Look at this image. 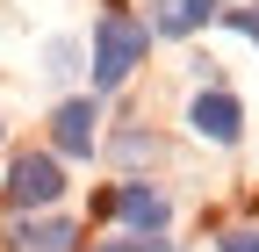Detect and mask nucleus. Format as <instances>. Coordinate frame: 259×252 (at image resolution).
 Masks as SVG:
<instances>
[{"label": "nucleus", "mask_w": 259, "mask_h": 252, "mask_svg": "<svg viewBox=\"0 0 259 252\" xmlns=\"http://www.w3.org/2000/svg\"><path fill=\"white\" fill-rule=\"evenodd\" d=\"M65 159H51V151H15L8 173H0V209H15V216H51L65 202Z\"/></svg>", "instance_id": "2"}, {"label": "nucleus", "mask_w": 259, "mask_h": 252, "mask_svg": "<svg viewBox=\"0 0 259 252\" xmlns=\"http://www.w3.org/2000/svg\"><path fill=\"white\" fill-rule=\"evenodd\" d=\"M101 216H115L122 238H166V231H173V195L137 173V180H122V187L101 195Z\"/></svg>", "instance_id": "3"}, {"label": "nucleus", "mask_w": 259, "mask_h": 252, "mask_svg": "<svg viewBox=\"0 0 259 252\" xmlns=\"http://www.w3.org/2000/svg\"><path fill=\"white\" fill-rule=\"evenodd\" d=\"M158 151H166V137H158V130H115V144H108V159L122 166V180H137V166H151Z\"/></svg>", "instance_id": "8"}, {"label": "nucleus", "mask_w": 259, "mask_h": 252, "mask_svg": "<svg viewBox=\"0 0 259 252\" xmlns=\"http://www.w3.org/2000/svg\"><path fill=\"white\" fill-rule=\"evenodd\" d=\"M44 72H58V79L79 72V44H72V36H51V44H44Z\"/></svg>", "instance_id": "9"}, {"label": "nucleus", "mask_w": 259, "mask_h": 252, "mask_svg": "<svg viewBox=\"0 0 259 252\" xmlns=\"http://www.w3.org/2000/svg\"><path fill=\"white\" fill-rule=\"evenodd\" d=\"M144 58H151V29L137 8H101V22H94V51H87V79L115 94L144 72Z\"/></svg>", "instance_id": "1"}, {"label": "nucleus", "mask_w": 259, "mask_h": 252, "mask_svg": "<svg viewBox=\"0 0 259 252\" xmlns=\"http://www.w3.org/2000/svg\"><path fill=\"white\" fill-rule=\"evenodd\" d=\"M101 108L87 101V94H65V101L51 108V159H65V166H79V159H94L101 151Z\"/></svg>", "instance_id": "5"}, {"label": "nucleus", "mask_w": 259, "mask_h": 252, "mask_svg": "<svg viewBox=\"0 0 259 252\" xmlns=\"http://www.w3.org/2000/svg\"><path fill=\"white\" fill-rule=\"evenodd\" d=\"M8 252H79V224L72 216H22V224H8Z\"/></svg>", "instance_id": "7"}, {"label": "nucleus", "mask_w": 259, "mask_h": 252, "mask_svg": "<svg viewBox=\"0 0 259 252\" xmlns=\"http://www.w3.org/2000/svg\"><path fill=\"white\" fill-rule=\"evenodd\" d=\"M216 15H223V0H151L144 29H151V44H194L202 29H216Z\"/></svg>", "instance_id": "6"}, {"label": "nucleus", "mask_w": 259, "mask_h": 252, "mask_svg": "<svg viewBox=\"0 0 259 252\" xmlns=\"http://www.w3.org/2000/svg\"><path fill=\"white\" fill-rule=\"evenodd\" d=\"M187 130L202 137V144H245V101H238V87H194V101H187Z\"/></svg>", "instance_id": "4"}, {"label": "nucleus", "mask_w": 259, "mask_h": 252, "mask_svg": "<svg viewBox=\"0 0 259 252\" xmlns=\"http://www.w3.org/2000/svg\"><path fill=\"white\" fill-rule=\"evenodd\" d=\"M94 252H130V238H108V245H94Z\"/></svg>", "instance_id": "12"}, {"label": "nucleus", "mask_w": 259, "mask_h": 252, "mask_svg": "<svg viewBox=\"0 0 259 252\" xmlns=\"http://www.w3.org/2000/svg\"><path fill=\"white\" fill-rule=\"evenodd\" d=\"M216 29H231V36L259 44V8H223V15H216Z\"/></svg>", "instance_id": "10"}, {"label": "nucleus", "mask_w": 259, "mask_h": 252, "mask_svg": "<svg viewBox=\"0 0 259 252\" xmlns=\"http://www.w3.org/2000/svg\"><path fill=\"white\" fill-rule=\"evenodd\" d=\"M216 252H259V224H231L216 238Z\"/></svg>", "instance_id": "11"}]
</instances>
